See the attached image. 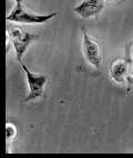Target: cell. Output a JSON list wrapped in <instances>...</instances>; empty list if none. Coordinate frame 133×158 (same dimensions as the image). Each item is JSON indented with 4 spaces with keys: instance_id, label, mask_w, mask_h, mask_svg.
Returning a JSON list of instances; mask_svg holds the SVG:
<instances>
[{
    "instance_id": "6da1fadb",
    "label": "cell",
    "mask_w": 133,
    "mask_h": 158,
    "mask_svg": "<svg viewBox=\"0 0 133 158\" xmlns=\"http://www.w3.org/2000/svg\"><path fill=\"white\" fill-rule=\"evenodd\" d=\"M15 2H16L15 7L7 16V21L24 24H42L57 16V12L49 13V15H37L27 10L22 0H17Z\"/></svg>"
},
{
    "instance_id": "7a4b0ae2",
    "label": "cell",
    "mask_w": 133,
    "mask_h": 158,
    "mask_svg": "<svg viewBox=\"0 0 133 158\" xmlns=\"http://www.w3.org/2000/svg\"><path fill=\"white\" fill-rule=\"evenodd\" d=\"M36 38H37L36 34L24 31L19 27L8 26V28H7V39L10 41L13 49H15L16 59L19 63L22 62V58H24V53Z\"/></svg>"
},
{
    "instance_id": "3957f363",
    "label": "cell",
    "mask_w": 133,
    "mask_h": 158,
    "mask_svg": "<svg viewBox=\"0 0 133 158\" xmlns=\"http://www.w3.org/2000/svg\"><path fill=\"white\" fill-rule=\"evenodd\" d=\"M22 70L26 73L27 83H28V95L26 98V102L37 100L43 95L45 86L47 84V77L41 74H36L31 72L24 63H20Z\"/></svg>"
},
{
    "instance_id": "277c9868",
    "label": "cell",
    "mask_w": 133,
    "mask_h": 158,
    "mask_svg": "<svg viewBox=\"0 0 133 158\" xmlns=\"http://www.w3.org/2000/svg\"><path fill=\"white\" fill-rule=\"evenodd\" d=\"M82 49L87 62L93 68H100L102 61L101 48L98 41L89 37V34L85 31L82 32Z\"/></svg>"
},
{
    "instance_id": "5b68a950",
    "label": "cell",
    "mask_w": 133,
    "mask_h": 158,
    "mask_svg": "<svg viewBox=\"0 0 133 158\" xmlns=\"http://www.w3.org/2000/svg\"><path fill=\"white\" fill-rule=\"evenodd\" d=\"M104 2L105 0H83L75 8V12L82 19H90L101 12Z\"/></svg>"
},
{
    "instance_id": "8992f818",
    "label": "cell",
    "mask_w": 133,
    "mask_h": 158,
    "mask_svg": "<svg viewBox=\"0 0 133 158\" xmlns=\"http://www.w3.org/2000/svg\"><path fill=\"white\" fill-rule=\"evenodd\" d=\"M129 69L130 65L127 61L123 59H118L110 66V77L114 82L122 84L129 77Z\"/></svg>"
},
{
    "instance_id": "52a82bcc",
    "label": "cell",
    "mask_w": 133,
    "mask_h": 158,
    "mask_svg": "<svg viewBox=\"0 0 133 158\" xmlns=\"http://www.w3.org/2000/svg\"><path fill=\"white\" fill-rule=\"evenodd\" d=\"M17 135V127L11 123H7L6 125V138L7 142H10L13 137Z\"/></svg>"
},
{
    "instance_id": "ba28073f",
    "label": "cell",
    "mask_w": 133,
    "mask_h": 158,
    "mask_svg": "<svg viewBox=\"0 0 133 158\" xmlns=\"http://www.w3.org/2000/svg\"><path fill=\"white\" fill-rule=\"evenodd\" d=\"M129 77L133 79V63L130 65V69H129Z\"/></svg>"
},
{
    "instance_id": "9c48e42d",
    "label": "cell",
    "mask_w": 133,
    "mask_h": 158,
    "mask_svg": "<svg viewBox=\"0 0 133 158\" xmlns=\"http://www.w3.org/2000/svg\"><path fill=\"white\" fill-rule=\"evenodd\" d=\"M131 56H132V61H133V47H132V50H131Z\"/></svg>"
}]
</instances>
